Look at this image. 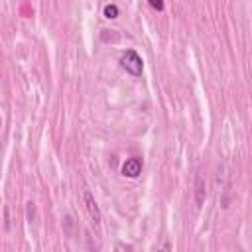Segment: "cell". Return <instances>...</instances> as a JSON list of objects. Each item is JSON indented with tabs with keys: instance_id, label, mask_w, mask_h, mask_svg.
<instances>
[{
	"instance_id": "ba28073f",
	"label": "cell",
	"mask_w": 252,
	"mask_h": 252,
	"mask_svg": "<svg viewBox=\"0 0 252 252\" xmlns=\"http://www.w3.org/2000/svg\"><path fill=\"white\" fill-rule=\"evenodd\" d=\"M150 6L156 10H163V2L161 0H150Z\"/></svg>"
},
{
	"instance_id": "7a4b0ae2",
	"label": "cell",
	"mask_w": 252,
	"mask_h": 252,
	"mask_svg": "<svg viewBox=\"0 0 252 252\" xmlns=\"http://www.w3.org/2000/svg\"><path fill=\"white\" fill-rule=\"evenodd\" d=\"M120 171H122L124 177H132V179L138 177V175L142 173V159H140V158H128V159L122 163Z\"/></svg>"
},
{
	"instance_id": "277c9868",
	"label": "cell",
	"mask_w": 252,
	"mask_h": 252,
	"mask_svg": "<svg viewBox=\"0 0 252 252\" xmlns=\"http://www.w3.org/2000/svg\"><path fill=\"white\" fill-rule=\"evenodd\" d=\"M116 16H118V6H116V4H106V6H104V18L114 20Z\"/></svg>"
},
{
	"instance_id": "9c48e42d",
	"label": "cell",
	"mask_w": 252,
	"mask_h": 252,
	"mask_svg": "<svg viewBox=\"0 0 252 252\" xmlns=\"http://www.w3.org/2000/svg\"><path fill=\"white\" fill-rule=\"evenodd\" d=\"M0 126H2V116H0Z\"/></svg>"
},
{
	"instance_id": "8992f818",
	"label": "cell",
	"mask_w": 252,
	"mask_h": 252,
	"mask_svg": "<svg viewBox=\"0 0 252 252\" xmlns=\"http://www.w3.org/2000/svg\"><path fill=\"white\" fill-rule=\"evenodd\" d=\"M203 203V179H201V175L197 177V205H201Z\"/></svg>"
},
{
	"instance_id": "6da1fadb",
	"label": "cell",
	"mask_w": 252,
	"mask_h": 252,
	"mask_svg": "<svg viewBox=\"0 0 252 252\" xmlns=\"http://www.w3.org/2000/svg\"><path fill=\"white\" fill-rule=\"evenodd\" d=\"M120 67L126 69L130 75L138 77V75H142V71H144V61H142V57H140L134 49H126V51L120 55Z\"/></svg>"
},
{
	"instance_id": "5b68a950",
	"label": "cell",
	"mask_w": 252,
	"mask_h": 252,
	"mask_svg": "<svg viewBox=\"0 0 252 252\" xmlns=\"http://www.w3.org/2000/svg\"><path fill=\"white\" fill-rule=\"evenodd\" d=\"M26 215H28V220H30V222L35 219V205H33L32 201L26 203Z\"/></svg>"
},
{
	"instance_id": "3957f363",
	"label": "cell",
	"mask_w": 252,
	"mask_h": 252,
	"mask_svg": "<svg viewBox=\"0 0 252 252\" xmlns=\"http://www.w3.org/2000/svg\"><path fill=\"white\" fill-rule=\"evenodd\" d=\"M83 199H85L87 211H89V215H91V220H93L94 224H98V222H100V209H98V205H96V201H94V197H93V193H91L89 189L83 191Z\"/></svg>"
},
{
	"instance_id": "52a82bcc",
	"label": "cell",
	"mask_w": 252,
	"mask_h": 252,
	"mask_svg": "<svg viewBox=\"0 0 252 252\" xmlns=\"http://www.w3.org/2000/svg\"><path fill=\"white\" fill-rule=\"evenodd\" d=\"M114 252H134V248L130 244H126V242H116Z\"/></svg>"
}]
</instances>
